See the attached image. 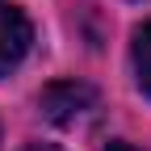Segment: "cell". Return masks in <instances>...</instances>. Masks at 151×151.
I'll list each match as a JSON object with an SVG mask.
<instances>
[{
    "label": "cell",
    "mask_w": 151,
    "mask_h": 151,
    "mask_svg": "<svg viewBox=\"0 0 151 151\" xmlns=\"http://www.w3.org/2000/svg\"><path fill=\"white\" fill-rule=\"evenodd\" d=\"M105 151H134V147H130V143H109Z\"/></svg>",
    "instance_id": "5"
},
{
    "label": "cell",
    "mask_w": 151,
    "mask_h": 151,
    "mask_svg": "<svg viewBox=\"0 0 151 151\" xmlns=\"http://www.w3.org/2000/svg\"><path fill=\"white\" fill-rule=\"evenodd\" d=\"M134 76H139V88L151 97V21L134 34Z\"/></svg>",
    "instance_id": "3"
},
{
    "label": "cell",
    "mask_w": 151,
    "mask_h": 151,
    "mask_svg": "<svg viewBox=\"0 0 151 151\" xmlns=\"http://www.w3.org/2000/svg\"><path fill=\"white\" fill-rule=\"evenodd\" d=\"M42 113L59 126H84L97 118V92L88 84H76V80H63V84H50L42 92Z\"/></svg>",
    "instance_id": "1"
},
{
    "label": "cell",
    "mask_w": 151,
    "mask_h": 151,
    "mask_svg": "<svg viewBox=\"0 0 151 151\" xmlns=\"http://www.w3.org/2000/svg\"><path fill=\"white\" fill-rule=\"evenodd\" d=\"M29 42H34V29L25 21V13L17 4H9V0H0V76L25 59Z\"/></svg>",
    "instance_id": "2"
},
{
    "label": "cell",
    "mask_w": 151,
    "mask_h": 151,
    "mask_svg": "<svg viewBox=\"0 0 151 151\" xmlns=\"http://www.w3.org/2000/svg\"><path fill=\"white\" fill-rule=\"evenodd\" d=\"M21 151H63V147H50V143H29V147H21Z\"/></svg>",
    "instance_id": "4"
}]
</instances>
